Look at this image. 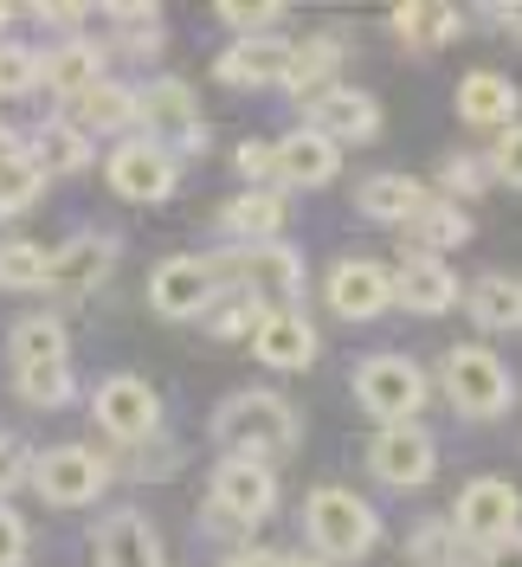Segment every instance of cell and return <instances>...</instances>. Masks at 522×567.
Returning <instances> with one entry per match:
<instances>
[{
    "mask_svg": "<svg viewBox=\"0 0 522 567\" xmlns=\"http://www.w3.org/2000/svg\"><path fill=\"white\" fill-rule=\"evenodd\" d=\"M213 445L226 458H252V464H278L304 445V420L297 406L272 388H245V393H226L219 413H213Z\"/></svg>",
    "mask_w": 522,
    "mask_h": 567,
    "instance_id": "cell-1",
    "label": "cell"
},
{
    "mask_svg": "<svg viewBox=\"0 0 522 567\" xmlns=\"http://www.w3.org/2000/svg\"><path fill=\"white\" fill-rule=\"evenodd\" d=\"M213 278H219V290L245 297L252 310L278 317V310H290V303L304 297L310 271H304V251L297 246L265 239V246H226L219 258H213Z\"/></svg>",
    "mask_w": 522,
    "mask_h": 567,
    "instance_id": "cell-2",
    "label": "cell"
},
{
    "mask_svg": "<svg viewBox=\"0 0 522 567\" xmlns=\"http://www.w3.org/2000/svg\"><path fill=\"white\" fill-rule=\"evenodd\" d=\"M304 535H310L316 561H361L381 542V509L368 496L342 491V484H323V491L304 496Z\"/></svg>",
    "mask_w": 522,
    "mask_h": 567,
    "instance_id": "cell-3",
    "label": "cell"
},
{
    "mask_svg": "<svg viewBox=\"0 0 522 567\" xmlns=\"http://www.w3.org/2000/svg\"><path fill=\"white\" fill-rule=\"evenodd\" d=\"M439 388H446V400H452L464 420H497V413L516 406V374H510L503 354H490L484 342H458V349H446V361H439Z\"/></svg>",
    "mask_w": 522,
    "mask_h": 567,
    "instance_id": "cell-4",
    "label": "cell"
},
{
    "mask_svg": "<svg viewBox=\"0 0 522 567\" xmlns=\"http://www.w3.org/2000/svg\"><path fill=\"white\" fill-rule=\"evenodd\" d=\"M136 130L149 148L162 155H201L207 148V116H201V97L187 91V78H155L136 91Z\"/></svg>",
    "mask_w": 522,
    "mask_h": 567,
    "instance_id": "cell-5",
    "label": "cell"
},
{
    "mask_svg": "<svg viewBox=\"0 0 522 567\" xmlns=\"http://www.w3.org/2000/svg\"><path fill=\"white\" fill-rule=\"evenodd\" d=\"M207 523L213 529H252L278 509V471L272 464H252V458H219L213 464V484H207Z\"/></svg>",
    "mask_w": 522,
    "mask_h": 567,
    "instance_id": "cell-6",
    "label": "cell"
},
{
    "mask_svg": "<svg viewBox=\"0 0 522 567\" xmlns=\"http://www.w3.org/2000/svg\"><path fill=\"white\" fill-rule=\"evenodd\" d=\"M426 368L407 361V354H368L361 368H355V400H361V413H375L387 425H413L419 406H426Z\"/></svg>",
    "mask_w": 522,
    "mask_h": 567,
    "instance_id": "cell-7",
    "label": "cell"
},
{
    "mask_svg": "<svg viewBox=\"0 0 522 567\" xmlns=\"http://www.w3.org/2000/svg\"><path fill=\"white\" fill-rule=\"evenodd\" d=\"M27 484H33L52 509H84V503H98V496L110 491V458L91 452V445H52V452H33Z\"/></svg>",
    "mask_w": 522,
    "mask_h": 567,
    "instance_id": "cell-8",
    "label": "cell"
},
{
    "mask_svg": "<svg viewBox=\"0 0 522 567\" xmlns=\"http://www.w3.org/2000/svg\"><path fill=\"white\" fill-rule=\"evenodd\" d=\"M452 523L458 542H471L478 555L497 548V542H510L522 529V491L510 477H471L464 491H458V509L446 516Z\"/></svg>",
    "mask_w": 522,
    "mask_h": 567,
    "instance_id": "cell-9",
    "label": "cell"
},
{
    "mask_svg": "<svg viewBox=\"0 0 522 567\" xmlns=\"http://www.w3.org/2000/svg\"><path fill=\"white\" fill-rule=\"evenodd\" d=\"M91 413H98V432H104V439H116V445L136 452L142 439L162 432V393L149 388L142 374H110V381H98V393H91Z\"/></svg>",
    "mask_w": 522,
    "mask_h": 567,
    "instance_id": "cell-10",
    "label": "cell"
},
{
    "mask_svg": "<svg viewBox=\"0 0 522 567\" xmlns=\"http://www.w3.org/2000/svg\"><path fill=\"white\" fill-rule=\"evenodd\" d=\"M104 181H110V194L130 200V207H162V200L174 194V181H181V162L162 155V148H149L142 136H123L116 148H110Z\"/></svg>",
    "mask_w": 522,
    "mask_h": 567,
    "instance_id": "cell-11",
    "label": "cell"
},
{
    "mask_svg": "<svg viewBox=\"0 0 522 567\" xmlns=\"http://www.w3.org/2000/svg\"><path fill=\"white\" fill-rule=\"evenodd\" d=\"M368 471L381 477L387 491H419V484H432V471H439V439L419 420L413 425H381L375 445H368Z\"/></svg>",
    "mask_w": 522,
    "mask_h": 567,
    "instance_id": "cell-12",
    "label": "cell"
},
{
    "mask_svg": "<svg viewBox=\"0 0 522 567\" xmlns=\"http://www.w3.org/2000/svg\"><path fill=\"white\" fill-rule=\"evenodd\" d=\"M110 271H116V239H110V233H71L65 246L45 251V290L65 297V303L98 297V284H104Z\"/></svg>",
    "mask_w": 522,
    "mask_h": 567,
    "instance_id": "cell-13",
    "label": "cell"
},
{
    "mask_svg": "<svg viewBox=\"0 0 522 567\" xmlns=\"http://www.w3.org/2000/svg\"><path fill=\"white\" fill-rule=\"evenodd\" d=\"M304 130H316L323 142H375L381 136V104L368 97V91H355V84H329V91H316L304 97Z\"/></svg>",
    "mask_w": 522,
    "mask_h": 567,
    "instance_id": "cell-14",
    "label": "cell"
},
{
    "mask_svg": "<svg viewBox=\"0 0 522 567\" xmlns=\"http://www.w3.org/2000/svg\"><path fill=\"white\" fill-rule=\"evenodd\" d=\"M213 78H219L226 91H284V84H290V39L284 33L233 39V45L213 59Z\"/></svg>",
    "mask_w": 522,
    "mask_h": 567,
    "instance_id": "cell-15",
    "label": "cell"
},
{
    "mask_svg": "<svg viewBox=\"0 0 522 567\" xmlns=\"http://www.w3.org/2000/svg\"><path fill=\"white\" fill-rule=\"evenodd\" d=\"M213 297H219L213 258H162V265L149 271V303H155V317H168V322L201 317Z\"/></svg>",
    "mask_w": 522,
    "mask_h": 567,
    "instance_id": "cell-16",
    "label": "cell"
},
{
    "mask_svg": "<svg viewBox=\"0 0 522 567\" xmlns=\"http://www.w3.org/2000/svg\"><path fill=\"white\" fill-rule=\"evenodd\" d=\"M329 310L342 322H375L381 310H393V271L375 258H342L329 271Z\"/></svg>",
    "mask_w": 522,
    "mask_h": 567,
    "instance_id": "cell-17",
    "label": "cell"
},
{
    "mask_svg": "<svg viewBox=\"0 0 522 567\" xmlns=\"http://www.w3.org/2000/svg\"><path fill=\"white\" fill-rule=\"evenodd\" d=\"M284 219H290L284 187H245L239 200L219 207V239L226 246H265V239H284Z\"/></svg>",
    "mask_w": 522,
    "mask_h": 567,
    "instance_id": "cell-18",
    "label": "cell"
},
{
    "mask_svg": "<svg viewBox=\"0 0 522 567\" xmlns=\"http://www.w3.org/2000/svg\"><path fill=\"white\" fill-rule=\"evenodd\" d=\"M98 78H104V45H98V39L71 33V39H59V45L39 52V84H45L59 104H78Z\"/></svg>",
    "mask_w": 522,
    "mask_h": 567,
    "instance_id": "cell-19",
    "label": "cell"
},
{
    "mask_svg": "<svg viewBox=\"0 0 522 567\" xmlns=\"http://www.w3.org/2000/svg\"><path fill=\"white\" fill-rule=\"evenodd\" d=\"M316 322L304 310H278V317H258L252 329V354L265 361V368H278V374H304L316 361Z\"/></svg>",
    "mask_w": 522,
    "mask_h": 567,
    "instance_id": "cell-20",
    "label": "cell"
},
{
    "mask_svg": "<svg viewBox=\"0 0 522 567\" xmlns=\"http://www.w3.org/2000/svg\"><path fill=\"white\" fill-rule=\"evenodd\" d=\"M98 567H162V535L142 509H110L91 542Z\"/></svg>",
    "mask_w": 522,
    "mask_h": 567,
    "instance_id": "cell-21",
    "label": "cell"
},
{
    "mask_svg": "<svg viewBox=\"0 0 522 567\" xmlns=\"http://www.w3.org/2000/svg\"><path fill=\"white\" fill-rule=\"evenodd\" d=\"M426 207H432V187L413 175H400V168H381V175H368L355 187V213L375 219V226H407Z\"/></svg>",
    "mask_w": 522,
    "mask_h": 567,
    "instance_id": "cell-22",
    "label": "cell"
},
{
    "mask_svg": "<svg viewBox=\"0 0 522 567\" xmlns=\"http://www.w3.org/2000/svg\"><path fill=\"white\" fill-rule=\"evenodd\" d=\"M272 155H278V187H329L342 175V148L323 142L316 130H304V123L284 142H272Z\"/></svg>",
    "mask_w": 522,
    "mask_h": 567,
    "instance_id": "cell-23",
    "label": "cell"
},
{
    "mask_svg": "<svg viewBox=\"0 0 522 567\" xmlns=\"http://www.w3.org/2000/svg\"><path fill=\"white\" fill-rule=\"evenodd\" d=\"M393 303L413 310V317H446V310H458L452 265H446V258H407V265L393 271Z\"/></svg>",
    "mask_w": 522,
    "mask_h": 567,
    "instance_id": "cell-24",
    "label": "cell"
},
{
    "mask_svg": "<svg viewBox=\"0 0 522 567\" xmlns=\"http://www.w3.org/2000/svg\"><path fill=\"white\" fill-rule=\"evenodd\" d=\"M516 110H522V91L503 71H471L458 84V123H471V130H510V123H522Z\"/></svg>",
    "mask_w": 522,
    "mask_h": 567,
    "instance_id": "cell-25",
    "label": "cell"
},
{
    "mask_svg": "<svg viewBox=\"0 0 522 567\" xmlns=\"http://www.w3.org/2000/svg\"><path fill=\"white\" fill-rule=\"evenodd\" d=\"M27 162H33L45 181H52V175H84V168L98 162V142L84 136L71 116H45V123L33 130V148H27Z\"/></svg>",
    "mask_w": 522,
    "mask_h": 567,
    "instance_id": "cell-26",
    "label": "cell"
},
{
    "mask_svg": "<svg viewBox=\"0 0 522 567\" xmlns=\"http://www.w3.org/2000/svg\"><path fill=\"white\" fill-rule=\"evenodd\" d=\"M458 303H464V317L478 322L484 336H516L522 329V278H510V271H484Z\"/></svg>",
    "mask_w": 522,
    "mask_h": 567,
    "instance_id": "cell-27",
    "label": "cell"
},
{
    "mask_svg": "<svg viewBox=\"0 0 522 567\" xmlns=\"http://www.w3.org/2000/svg\"><path fill=\"white\" fill-rule=\"evenodd\" d=\"M71 123L84 130V136H123V130H136V91L130 84H116V78H98L78 104H71Z\"/></svg>",
    "mask_w": 522,
    "mask_h": 567,
    "instance_id": "cell-28",
    "label": "cell"
},
{
    "mask_svg": "<svg viewBox=\"0 0 522 567\" xmlns=\"http://www.w3.org/2000/svg\"><path fill=\"white\" fill-rule=\"evenodd\" d=\"M342 84V33H316V39H290V97L304 104L316 91Z\"/></svg>",
    "mask_w": 522,
    "mask_h": 567,
    "instance_id": "cell-29",
    "label": "cell"
},
{
    "mask_svg": "<svg viewBox=\"0 0 522 567\" xmlns=\"http://www.w3.org/2000/svg\"><path fill=\"white\" fill-rule=\"evenodd\" d=\"M393 33L413 52H439V45H452L464 33V13L446 7V0H407V7H393Z\"/></svg>",
    "mask_w": 522,
    "mask_h": 567,
    "instance_id": "cell-30",
    "label": "cell"
},
{
    "mask_svg": "<svg viewBox=\"0 0 522 567\" xmlns=\"http://www.w3.org/2000/svg\"><path fill=\"white\" fill-rule=\"evenodd\" d=\"M400 233H407V246H413V258H439V251H458L464 239H471V213L432 194V207H426V213H413V219H407Z\"/></svg>",
    "mask_w": 522,
    "mask_h": 567,
    "instance_id": "cell-31",
    "label": "cell"
},
{
    "mask_svg": "<svg viewBox=\"0 0 522 567\" xmlns=\"http://www.w3.org/2000/svg\"><path fill=\"white\" fill-rule=\"evenodd\" d=\"M7 354H13V368H39V361H71V336L59 317H45V310H33V317H20L13 329H7Z\"/></svg>",
    "mask_w": 522,
    "mask_h": 567,
    "instance_id": "cell-32",
    "label": "cell"
},
{
    "mask_svg": "<svg viewBox=\"0 0 522 567\" xmlns=\"http://www.w3.org/2000/svg\"><path fill=\"white\" fill-rule=\"evenodd\" d=\"M13 388H20L27 406L59 413V406L78 400V374H71V361H39V368H13Z\"/></svg>",
    "mask_w": 522,
    "mask_h": 567,
    "instance_id": "cell-33",
    "label": "cell"
},
{
    "mask_svg": "<svg viewBox=\"0 0 522 567\" xmlns=\"http://www.w3.org/2000/svg\"><path fill=\"white\" fill-rule=\"evenodd\" d=\"M104 27L123 52H162V7H104Z\"/></svg>",
    "mask_w": 522,
    "mask_h": 567,
    "instance_id": "cell-34",
    "label": "cell"
},
{
    "mask_svg": "<svg viewBox=\"0 0 522 567\" xmlns=\"http://www.w3.org/2000/svg\"><path fill=\"white\" fill-rule=\"evenodd\" d=\"M0 284L7 290H45V246H33V239H0Z\"/></svg>",
    "mask_w": 522,
    "mask_h": 567,
    "instance_id": "cell-35",
    "label": "cell"
},
{
    "mask_svg": "<svg viewBox=\"0 0 522 567\" xmlns=\"http://www.w3.org/2000/svg\"><path fill=\"white\" fill-rule=\"evenodd\" d=\"M407 561L413 567H458V535L446 516H426L413 535H407Z\"/></svg>",
    "mask_w": 522,
    "mask_h": 567,
    "instance_id": "cell-36",
    "label": "cell"
},
{
    "mask_svg": "<svg viewBox=\"0 0 522 567\" xmlns=\"http://www.w3.org/2000/svg\"><path fill=\"white\" fill-rule=\"evenodd\" d=\"M258 317H265V310H252V303H245V297H233V290H219V297H213L207 310H201V322H207V336H219V342H252V329H258Z\"/></svg>",
    "mask_w": 522,
    "mask_h": 567,
    "instance_id": "cell-37",
    "label": "cell"
},
{
    "mask_svg": "<svg viewBox=\"0 0 522 567\" xmlns=\"http://www.w3.org/2000/svg\"><path fill=\"white\" fill-rule=\"evenodd\" d=\"M39 194H45V175L27 162V148H20L13 162H0V219H7V213H27Z\"/></svg>",
    "mask_w": 522,
    "mask_h": 567,
    "instance_id": "cell-38",
    "label": "cell"
},
{
    "mask_svg": "<svg viewBox=\"0 0 522 567\" xmlns=\"http://www.w3.org/2000/svg\"><path fill=\"white\" fill-rule=\"evenodd\" d=\"M39 91V52L0 39V97H33Z\"/></svg>",
    "mask_w": 522,
    "mask_h": 567,
    "instance_id": "cell-39",
    "label": "cell"
},
{
    "mask_svg": "<svg viewBox=\"0 0 522 567\" xmlns=\"http://www.w3.org/2000/svg\"><path fill=\"white\" fill-rule=\"evenodd\" d=\"M490 187V168H484V155H452L446 168H439V200H478Z\"/></svg>",
    "mask_w": 522,
    "mask_h": 567,
    "instance_id": "cell-40",
    "label": "cell"
},
{
    "mask_svg": "<svg viewBox=\"0 0 522 567\" xmlns=\"http://www.w3.org/2000/svg\"><path fill=\"white\" fill-rule=\"evenodd\" d=\"M490 181H503V187H522V123H510V130H497V142H490L484 155Z\"/></svg>",
    "mask_w": 522,
    "mask_h": 567,
    "instance_id": "cell-41",
    "label": "cell"
},
{
    "mask_svg": "<svg viewBox=\"0 0 522 567\" xmlns=\"http://www.w3.org/2000/svg\"><path fill=\"white\" fill-rule=\"evenodd\" d=\"M27 555H33V529H27V516L0 503V567H27Z\"/></svg>",
    "mask_w": 522,
    "mask_h": 567,
    "instance_id": "cell-42",
    "label": "cell"
},
{
    "mask_svg": "<svg viewBox=\"0 0 522 567\" xmlns=\"http://www.w3.org/2000/svg\"><path fill=\"white\" fill-rule=\"evenodd\" d=\"M233 168H239L252 187H278V155H272V142H239V155H233Z\"/></svg>",
    "mask_w": 522,
    "mask_h": 567,
    "instance_id": "cell-43",
    "label": "cell"
},
{
    "mask_svg": "<svg viewBox=\"0 0 522 567\" xmlns=\"http://www.w3.org/2000/svg\"><path fill=\"white\" fill-rule=\"evenodd\" d=\"M174 471H181V445H168V439H142L136 445L130 477H174Z\"/></svg>",
    "mask_w": 522,
    "mask_h": 567,
    "instance_id": "cell-44",
    "label": "cell"
},
{
    "mask_svg": "<svg viewBox=\"0 0 522 567\" xmlns=\"http://www.w3.org/2000/svg\"><path fill=\"white\" fill-rule=\"evenodd\" d=\"M219 20H226L239 39H258V33H278L284 7H219Z\"/></svg>",
    "mask_w": 522,
    "mask_h": 567,
    "instance_id": "cell-45",
    "label": "cell"
},
{
    "mask_svg": "<svg viewBox=\"0 0 522 567\" xmlns=\"http://www.w3.org/2000/svg\"><path fill=\"white\" fill-rule=\"evenodd\" d=\"M27 471H33V452H27L20 439H7V432H0V503L27 484Z\"/></svg>",
    "mask_w": 522,
    "mask_h": 567,
    "instance_id": "cell-46",
    "label": "cell"
},
{
    "mask_svg": "<svg viewBox=\"0 0 522 567\" xmlns=\"http://www.w3.org/2000/svg\"><path fill=\"white\" fill-rule=\"evenodd\" d=\"M464 567H522V529L510 535V542H497V548H484L478 561H464Z\"/></svg>",
    "mask_w": 522,
    "mask_h": 567,
    "instance_id": "cell-47",
    "label": "cell"
},
{
    "mask_svg": "<svg viewBox=\"0 0 522 567\" xmlns=\"http://www.w3.org/2000/svg\"><path fill=\"white\" fill-rule=\"evenodd\" d=\"M226 567H284V555H278V548H233Z\"/></svg>",
    "mask_w": 522,
    "mask_h": 567,
    "instance_id": "cell-48",
    "label": "cell"
},
{
    "mask_svg": "<svg viewBox=\"0 0 522 567\" xmlns=\"http://www.w3.org/2000/svg\"><path fill=\"white\" fill-rule=\"evenodd\" d=\"M490 20H497V27L522 45V0H510V7H490Z\"/></svg>",
    "mask_w": 522,
    "mask_h": 567,
    "instance_id": "cell-49",
    "label": "cell"
},
{
    "mask_svg": "<svg viewBox=\"0 0 522 567\" xmlns=\"http://www.w3.org/2000/svg\"><path fill=\"white\" fill-rule=\"evenodd\" d=\"M13 155H20V136H13V130L0 123V162H13Z\"/></svg>",
    "mask_w": 522,
    "mask_h": 567,
    "instance_id": "cell-50",
    "label": "cell"
},
{
    "mask_svg": "<svg viewBox=\"0 0 522 567\" xmlns=\"http://www.w3.org/2000/svg\"><path fill=\"white\" fill-rule=\"evenodd\" d=\"M284 567H329V561H316V555H310V561H304V555H297V561H290V555H284Z\"/></svg>",
    "mask_w": 522,
    "mask_h": 567,
    "instance_id": "cell-51",
    "label": "cell"
},
{
    "mask_svg": "<svg viewBox=\"0 0 522 567\" xmlns=\"http://www.w3.org/2000/svg\"><path fill=\"white\" fill-rule=\"evenodd\" d=\"M7 20H13V13H7V7H0V33H7Z\"/></svg>",
    "mask_w": 522,
    "mask_h": 567,
    "instance_id": "cell-52",
    "label": "cell"
}]
</instances>
